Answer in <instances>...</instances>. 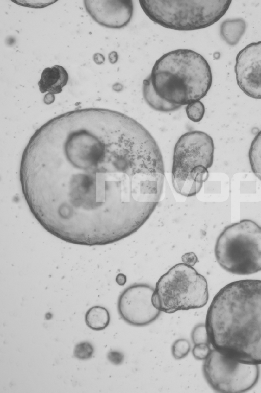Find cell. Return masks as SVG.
<instances>
[{"instance_id": "obj_1", "label": "cell", "mask_w": 261, "mask_h": 393, "mask_svg": "<svg viewBox=\"0 0 261 393\" xmlns=\"http://www.w3.org/2000/svg\"><path fill=\"white\" fill-rule=\"evenodd\" d=\"M110 110L71 111L44 124L22 155V192L47 232L68 243L109 244L115 189L110 161Z\"/></svg>"}, {"instance_id": "obj_2", "label": "cell", "mask_w": 261, "mask_h": 393, "mask_svg": "<svg viewBox=\"0 0 261 393\" xmlns=\"http://www.w3.org/2000/svg\"><path fill=\"white\" fill-rule=\"evenodd\" d=\"M213 348L249 364H261V280L236 281L222 288L207 310Z\"/></svg>"}, {"instance_id": "obj_3", "label": "cell", "mask_w": 261, "mask_h": 393, "mask_svg": "<svg viewBox=\"0 0 261 393\" xmlns=\"http://www.w3.org/2000/svg\"><path fill=\"white\" fill-rule=\"evenodd\" d=\"M149 76L161 98L180 106L200 101L212 83L207 60L199 53L187 49L163 54L155 62Z\"/></svg>"}, {"instance_id": "obj_4", "label": "cell", "mask_w": 261, "mask_h": 393, "mask_svg": "<svg viewBox=\"0 0 261 393\" xmlns=\"http://www.w3.org/2000/svg\"><path fill=\"white\" fill-rule=\"evenodd\" d=\"M214 144L207 133L189 131L176 143L173 152L172 182L179 194L191 197L199 192L209 176L214 160Z\"/></svg>"}, {"instance_id": "obj_5", "label": "cell", "mask_w": 261, "mask_h": 393, "mask_svg": "<svg viewBox=\"0 0 261 393\" xmlns=\"http://www.w3.org/2000/svg\"><path fill=\"white\" fill-rule=\"evenodd\" d=\"M214 253L229 273L247 275L261 271V226L250 219L226 226L216 240Z\"/></svg>"}, {"instance_id": "obj_6", "label": "cell", "mask_w": 261, "mask_h": 393, "mask_svg": "<svg viewBox=\"0 0 261 393\" xmlns=\"http://www.w3.org/2000/svg\"><path fill=\"white\" fill-rule=\"evenodd\" d=\"M144 13L164 28L191 31L208 27L228 10L231 1H139Z\"/></svg>"}, {"instance_id": "obj_7", "label": "cell", "mask_w": 261, "mask_h": 393, "mask_svg": "<svg viewBox=\"0 0 261 393\" xmlns=\"http://www.w3.org/2000/svg\"><path fill=\"white\" fill-rule=\"evenodd\" d=\"M206 279L184 263L172 267L156 283L152 302L166 313L204 306L208 300Z\"/></svg>"}, {"instance_id": "obj_8", "label": "cell", "mask_w": 261, "mask_h": 393, "mask_svg": "<svg viewBox=\"0 0 261 393\" xmlns=\"http://www.w3.org/2000/svg\"><path fill=\"white\" fill-rule=\"evenodd\" d=\"M202 371L210 386L218 392H244L253 388L260 375L258 365L245 364L211 349Z\"/></svg>"}, {"instance_id": "obj_9", "label": "cell", "mask_w": 261, "mask_h": 393, "mask_svg": "<svg viewBox=\"0 0 261 393\" xmlns=\"http://www.w3.org/2000/svg\"><path fill=\"white\" fill-rule=\"evenodd\" d=\"M154 288L144 283L133 284L119 296L118 312L122 319L135 327L147 326L159 317L161 311L154 307L152 296Z\"/></svg>"}, {"instance_id": "obj_10", "label": "cell", "mask_w": 261, "mask_h": 393, "mask_svg": "<svg viewBox=\"0 0 261 393\" xmlns=\"http://www.w3.org/2000/svg\"><path fill=\"white\" fill-rule=\"evenodd\" d=\"M234 70L239 88L248 96L261 99V41L251 43L239 52Z\"/></svg>"}, {"instance_id": "obj_11", "label": "cell", "mask_w": 261, "mask_h": 393, "mask_svg": "<svg viewBox=\"0 0 261 393\" xmlns=\"http://www.w3.org/2000/svg\"><path fill=\"white\" fill-rule=\"evenodd\" d=\"M85 9L98 24L111 29L126 26L133 14L132 1H84Z\"/></svg>"}, {"instance_id": "obj_12", "label": "cell", "mask_w": 261, "mask_h": 393, "mask_svg": "<svg viewBox=\"0 0 261 393\" xmlns=\"http://www.w3.org/2000/svg\"><path fill=\"white\" fill-rule=\"evenodd\" d=\"M68 78L67 71L62 66L55 65L51 67L45 68L38 82L39 90L42 93L59 94L67 84Z\"/></svg>"}, {"instance_id": "obj_13", "label": "cell", "mask_w": 261, "mask_h": 393, "mask_svg": "<svg viewBox=\"0 0 261 393\" xmlns=\"http://www.w3.org/2000/svg\"><path fill=\"white\" fill-rule=\"evenodd\" d=\"M246 24L241 18L228 19L223 21L220 27L221 38L230 46H235L245 32Z\"/></svg>"}, {"instance_id": "obj_14", "label": "cell", "mask_w": 261, "mask_h": 393, "mask_svg": "<svg viewBox=\"0 0 261 393\" xmlns=\"http://www.w3.org/2000/svg\"><path fill=\"white\" fill-rule=\"evenodd\" d=\"M142 90L146 102L156 111L168 112L178 110L181 107L169 103L161 98L153 89L150 76L144 80Z\"/></svg>"}, {"instance_id": "obj_15", "label": "cell", "mask_w": 261, "mask_h": 393, "mask_svg": "<svg viewBox=\"0 0 261 393\" xmlns=\"http://www.w3.org/2000/svg\"><path fill=\"white\" fill-rule=\"evenodd\" d=\"M110 317L108 310L100 306H94L89 308L85 315V321L90 329L100 331L105 329L109 324Z\"/></svg>"}, {"instance_id": "obj_16", "label": "cell", "mask_w": 261, "mask_h": 393, "mask_svg": "<svg viewBox=\"0 0 261 393\" xmlns=\"http://www.w3.org/2000/svg\"><path fill=\"white\" fill-rule=\"evenodd\" d=\"M248 157L252 172L261 180V131L251 142Z\"/></svg>"}, {"instance_id": "obj_17", "label": "cell", "mask_w": 261, "mask_h": 393, "mask_svg": "<svg viewBox=\"0 0 261 393\" xmlns=\"http://www.w3.org/2000/svg\"><path fill=\"white\" fill-rule=\"evenodd\" d=\"M205 110L204 105L200 101L189 104L186 107L188 118L194 122H199L203 119Z\"/></svg>"}, {"instance_id": "obj_18", "label": "cell", "mask_w": 261, "mask_h": 393, "mask_svg": "<svg viewBox=\"0 0 261 393\" xmlns=\"http://www.w3.org/2000/svg\"><path fill=\"white\" fill-rule=\"evenodd\" d=\"M190 349L191 345L188 340L179 339L175 341L172 346V354L175 359L180 360L187 356Z\"/></svg>"}, {"instance_id": "obj_19", "label": "cell", "mask_w": 261, "mask_h": 393, "mask_svg": "<svg viewBox=\"0 0 261 393\" xmlns=\"http://www.w3.org/2000/svg\"><path fill=\"white\" fill-rule=\"evenodd\" d=\"M94 353L93 345L89 342L83 341L77 344L74 349V356L80 360L91 358Z\"/></svg>"}, {"instance_id": "obj_20", "label": "cell", "mask_w": 261, "mask_h": 393, "mask_svg": "<svg viewBox=\"0 0 261 393\" xmlns=\"http://www.w3.org/2000/svg\"><path fill=\"white\" fill-rule=\"evenodd\" d=\"M191 339L194 344L201 343L210 344L205 324L196 325L191 332Z\"/></svg>"}, {"instance_id": "obj_21", "label": "cell", "mask_w": 261, "mask_h": 393, "mask_svg": "<svg viewBox=\"0 0 261 393\" xmlns=\"http://www.w3.org/2000/svg\"><path fill=\"white\" fill-rule=\"evenodd\" d=\"M210 345L207 343L195 344L192 349L193 357L198 360H204L212 349Z\"/></svg>"}, {"instance_id": "obj_22", "label": "cell", "mask_w": 261, "mask_h": 393, "mask_svg": "<svg viewBox=\"0 0 261 393\" xmlns=\"http://www.w3.org/2000/svg\"><path fill=\"white\" fill-rule=\"evenodd\" d=\"M107 358L112 364L119 365L121 364L123 360V355L119 352L112 351L108 353Z\"/></svg>"}, {"instance_id": "obj_23", "label": "cell", "mask_w": 261, "mask_h": 393, "mask_svg": "<svg viewBox=\"0 0 261 393\" xmlns=\"http://www.w3.org/2000/svg\"><path fill=\"white\" fill-rule=\"evenodd\" d=\"M182 261L184 263L193 267L197 262L198 258L193 252H188L182 255Z\"/></svg>"}, {"instance_id": "obj_24", "label": "cell", "mask_w": 261, "mask_h": 393, "mask_svg": "<svg viewBox=\"0 0 261 393\" xmlns=\"http://www.w3.org/2000/svg\"><path fill=\"white\" fill-rule=\"evenodd\" d=\"M93 60L97 64H101L105 61L103 56L100 53H95L93 55Z\"/></svg>"}, {"instance_id": "obj_25", "label": "cell", "mask_w": 261, "mask_h": 393, "mask_svg": "<svg viewBox=\"0 0 261 393\" xmlns=\"http://www.w3.org/2000/svg\"><path fill=\"white\" fill-rule=\"evenodd\" d=\"M55 97L54 94L48 93L44 97V102L46 104H50L54 102Z\"/></svg>"}, {"instance_id": "obj_26", "label": "cell", "mask_w": 261, "mask_h": 393, "mask_svg": "<svg viewBox=\"0 0 261 393\" xmlns=\"http://www.w3.org/2000/svg\"><path fill=\"white\" fill-rule=\"evenodd\" d=\"M109 59L111 63H114L116 62L117 59V53L115 52H112L109 55Z\"/></svg>"}]
</instances>
